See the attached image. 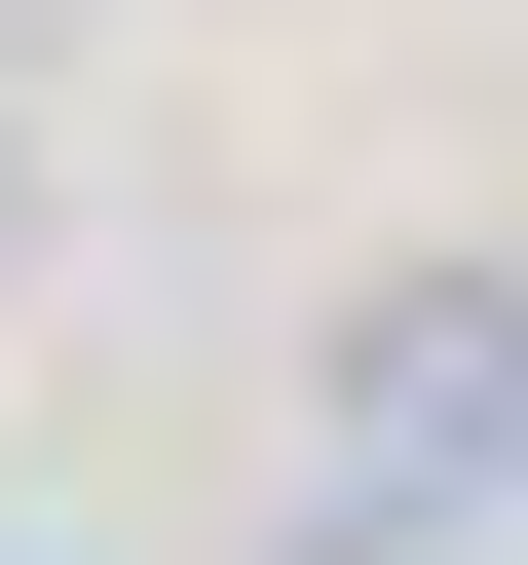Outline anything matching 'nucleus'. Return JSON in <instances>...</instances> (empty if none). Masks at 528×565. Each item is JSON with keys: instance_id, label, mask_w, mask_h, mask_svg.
I'll use <instances>...</instances> for the list:
<instances>
[{"instance_id": "1", "label": "nucleus", "mask_w": 528, "mask_h": 565, "mask_svg": "<svg viewBox=\"0 0 528 565\" xmlns=\"http://www.w3.org/2000/svg\"><path fill=\"white\" fill-rule=\"evenodd\" d=\"M303 415H340V452H303V527H453V490H528V264H378Z\"/></svg>"}, {"instance_id": "2", "label": "nucleus", "mask_w": 528, "mask_h": 565, "mask_svg": "<svg viewBox=\"0 0 528 565\" xmlns=\"http://www.w3.org/2000/svg\"><path fill=\"white\" fill-rule=\"evenodd\" d=\"M0 264H39V151H0Z\"/></svg>"}, {"instance_id": "3", "label": "nucleus", "mask_w": 528, "mask_h": 565, "mask_svg": "<svg viewBox=\"0 0 528 565\" xmlns=\"http://www.w3.org/2000/svg\"><path fill=\"white\" fill-rule=\"evenodd\" d=\"M0 76H39V0H0Z\"/></svg>"}]
</instances>
